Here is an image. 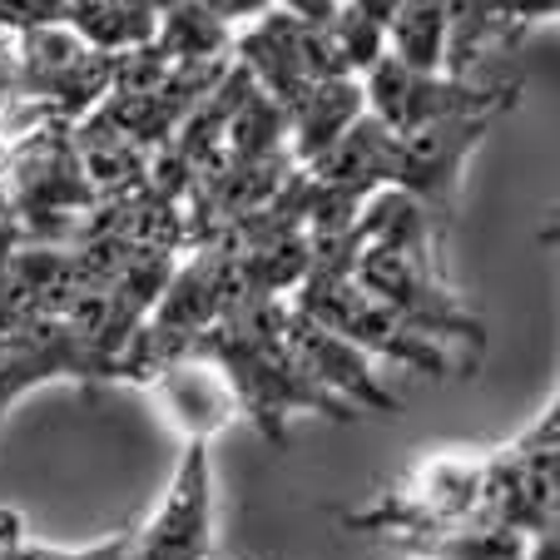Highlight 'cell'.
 <instances>
[{
    "instance_id": "cell-1",
    "label": "cell",
    "mask_w": 560,
    "mask_h": 560,
    "mask_svg": "<svg viewBox=\"0 0 560 560\" xmlns=\"http://www.w3.org/2000/svg\"><path fill=\"white\" fill-rule=\"evenodd\" d=\"M352 233H358L352 278L377 303H387L402 323H412L417 332H427L432 342H442L446 352H456L471 368L481 358V348H487V328L456 298V288L446 283L442 268L446 229H436L432 213L422 203H412L407 194L382 189L362 203Z\"/></svg>"
},
{
    "instance_id": "cell-24",
    "label": "cell",
    "mask_w": 560,
    "mask_h": 560,
    "mask_svg": "<svg viewBox=\"0 0 560 560\" xmlns=\"http://www.w3.org/2000/svg\"><path fill=\"white\" fill-rule=\"evenodd\" d=\"M556 550H560V540H556V530H550V536H540L536 546H530V560H560Z\"/></svg>"
},
{
    "instance_id": "cell-12",
    "label": "cell",
    "mask_w": 560,
    "mask_h": 560,
    "mask_svg": "<svg viewBox=\"0 0 560 560\" xmlns=\"http://www.w3.org/2000/svg\"><path fill=\"white\" fill-rule=\"evenodd\" d=\"M362 115H368V100H362V80H352V74L307 85L288 109V154H293V164L298 170L317 164Z\"/></svg>"
},
{
    "instance_id": "cell-18",
    "label": "cell",
    "mask_w": 560,
    "mask_h": 560,
    "mask_svg": "<svg viewBox=\"0 0 560 560\" xmlns=\"http://www.w3.org/2000/svg\"><path fill=\"white\" fill-rule=\"evenodd\" d=\"M536 540H530L526 530L487 526V521H481V526H462V530H452V536L432 540L427 550H436L442 560H530Z\"/></svg>"
},
{
    "instance_id": "cell-3",
    "label": "cell",
    "mask_w": 560,
    "mask_h": 560,
    "mask_svg": "<svg viewBox=\"0 0 560 560\" xmlns=\"http://www.w3.org/2000/svg\"><path fill=\"white\" fill-rule=\"evenodd\" d=\"M481 491H487V452H436L397 491L377 497L362 511H348L342 521L352 530H382V536H407L432 546V540L481 521Z\"/></svg>"
},
{
    "instance_id": "cell-5",
    "label": "cell",
    "mask_w": 560,
    "mask_h": 560,
    "mask_svg": "<svg viewBox=\"0 0 560 560\" xmlns=\"http://www.w3.org/2000/svg\"><path fill=\"white\" fill-rule=\"evenodd\" d=\"M506 109H481V115H456L422 125L412 135H392V174L387 189L407 194L432 213L436 229H446L456 213V189H462L466 159L481 149V139L497 129Z\"/></svg>"
},
{
    "instance_id": "cell-21",
    "label": "cell",
    "mask_w": 560,
    "mask_h": 560,
    "mask_svg": "<svg viewBox=\"0 0 560 560\" xmlns=\"http://www.w3.org/2000/svg\"><path fill=\"white\" fill-rule=\"evenodd\" d=\"M21 540H31L25 536V521H21V511H11V506H0V556L5 550H15Z\"/></svg>"
},
{
    "instance_id": "cell-9",
    "label": "cell",
    "mask_w": 560,
    "mask_h": 560,
    "mask_svg": "<svg viewBox=\"0 0 560 560\" xmlns=\"http://www.w3.org/2000/svg\"><path fill=\"white\" fill-rule=\"evenodd\" d=\"M283 348L293 368L332 402L352 407V412H402L397 392L377 377V362L368 352H358L352 342H342L338 332H328L323 323L293 313V307L283 313Z\"/></svg>"
},
{
    "instance_id": "cell-2",
    "label": "cell",
    "mask_w": 560,
    "mask_h": 560,
    "mask_svg": "<svg viewBox=\"0 0 560 560\" xmlns=\"http://www.w3.org/2000/svg\"><path fill=\"white\" fill-rule=\"evenodd\" d=\"M288 307L323 323L328 332H338L342 342L368 352L372 362H397V368L427 372V377H456L466 368L456 352H446L442 342H432L412 323H402L387 303H377L352 273H307L298 283V293L288 298Z\"/></svg>"
},
{
    "instance_id": "cell-16",
    "label": "cell",
    "mask_w": 560,
    "mask_h": 560,
    "mask_svg": "<svg viewBox=\"0 0 560 560\" xmlns=\"http://www.w3.org/2000/svg\"><path fill=\"white\" fill-rule=\"evenodd\" d=\"M278 154H288V109L254 85L238 100V109L229 115L223 159H229V164H264V159H278Z\"/></svg>"
},
{
    "instance_id": "cell-20",
    "label": "cell",
    "mask_w": 560,
    "mask_h": 560,
    "mask_svg": "<svg viewBox=\"0 0 560 560\" xmlns=\"http://www.w3.org/2000/svg\"><path fill=\"white\" fill-rule=\"evenodd\" d=\"M199 5H203L209 15H219L229 31H233L238 21H258L264 11H273V0H199Z\"/></svg>"
},
{
    "instance_id": "cell-17",
    "label": "cell",
    "mask_w": 560,
    "mask_h": 560,
    "mask_svg": "<svg viewBox=\"0 0 560 560\" xmlns=\"http://www.w3.org/2000/svg\"><path fill=\"white\" fill-rule=\"evenodd\" d=\"M154 45H159V55L174 65L223 60V55H233V31L219 21V15L203 11L199 0H179L170 11H159Z\"/></svg>"
},
{
    "instance_id": "cell-22",
    "label": "cell",
    "mask_w": 560,
    "mask_h": 560,
    "mask_svg": "<svg viewBox=\"0 0 560 560\" xmlns=\"http://www.w3.org/2000/svg\"><path fill=\"white\" fill-rule=\"evenodd\" d=\"M348 5H352V11H358V15H368L372 25H382V31H387V21H392V15L402 11V0H348Z\"/></svg>"
},
{
    "instance_id": "cell-25",
    "label": "cell",
    "mask_w": 560,
    "mask_h": 560,
    "mask_svg": "<svg viewBox=\"0 0 560 560\" xmlns=\"http://www.w3.org/2000/svg\"><path fill=\"white\" fill-rule=\"evenodd\" d=\"M412 560H442V556H436V550H422V556H412Z\"/></svg>"
},
{
    "instance_id": "cell-19",
    "label": "cell",
    "mask_w": 560,
    "mask_h": 560,
    "mask_svg": "<svg viewBox=\"0 0 560 560\" xmlns=\"http://www.w3.org/2000/svg\"><path fill=\"white\" fill-rule=\"evenodd\" d=\"M328 40H332V50L342 55V70H348L352 80H362V74L387 55V45H382V25H372L368 15H358L348 0H342V11L332 15Z\"/></svg>"
},
{
    "instance_id": "cell-11",
    "label": "cell",
    "mask_w": 560,
    "mask_h": 560,
    "mask_svg": "<svg viewBox=\"0 0 560 560\" xmlns=\"http://www.w3.org/2000/svg\"><path fill=\"white\" fill-rule=\"evenodd\" d=\"M149 392L159 397L164 417L174 422V432H179L184 442H209L213 446V436L238 417L229 377H223L209 358H199V352H184L179 362H170V368L149 382Z\"/></svg>"
},
{
    "instance_id": "cell-13",
    "label": "cell",
    "mask_w": 560,
    "mask_h": 560,
    "mask_svg": "<svg viewBox=\"0 0 560 560\" xmlns=\"http://www.w3.org/2000/svg\"><path fill=\"white\" fill-rule=\"evenodd\" d=\"M303 174L317 179V184H338V189H352V194H362V199H372V194L387 189L392 135L372 115H362L358 125H352L328 154L317 159V164H307Z\"/></svg>"
},
{
    "instance_id": "cell-10",
    "label": "cell",
    "mask_w": 560,
    "mask_h": 560,
    "mask_svg": "<svg viewBox=\"0 0 560 560\" xmlns=\"http://www.w3.org/2000/svg\"><path fill=\"white\" fill-rule=\"evenodd\" d=\"M560 0H446V70L452 80H466L481 55L516 45L521 31L550 21Z\"/></svg>"
},
{
    "instance_id": "cell-23",
    "label": "cell",
    "mask_w": 560,
    "mask_h": 560,
    "mask_svg": "<svg viewBox=\"0 0 560 560\" xmlns=\"http://www.w3.org/2000/svg\"><path fill=\"white\" fill-rule=\"evenodd\" d=\"M0 560H70V550H60V546H40V540H21V546L5 550Z\"/></svg>"
},
{
    "instance_id": "cell-15",
    "label": "cell",
    "mask_w": 560,
    "mask_h": 560,
    "mask_svg": "<svg viewBox=\"0 0 560 560\" xmlns=\"http://www.w3.org/2000/svg\"><path fill=\"white\" fill-rule=\"evenodd\" d=\"M154 11L144 5H125V0H70L65 31H74L90 50L100 55H125L135 45L154 40Z\"/></svg>"
},
{
    "instance_id": "cell-6",
    "label": "cell",
    "mask_w": 560,
    "mask_h": 560,
    "mask_svg": "<svg viewBox=\"0 0 560 560\" xmlns=\"http://www.w3.org/2000/svg\"><path fill=\"white\" fill-rule=\"evenodd\" d=\"M362 100L368 115L377 119L387 135H412L436 119L456 115H481V109H516L521 85H471V80H452V74H417L382 55L368 74H362Z\"/></svg>"
},
{
    "instance_id": "cell-26",
    "label": "cell",
    "mask_w": 560,
    "mask_h": 560,
    "mask_svg": "<svg viewBox=\"0 0 560 560\" xmlns=\"http://www.w3.org/2000/svg\"><path fill=\"white\" fill-rule=\"evenodd\" d=\"M223 560H238V556H223Z\"/></svg>"
},
{
    "instance_id": "cell-4",
    "label": "cell",
    "mask_w": 560,
    "mask_h": 560,
    "mask_svg": "<svg viewBox=\"0 0 560 560\" xmlns=\"http://www.w3.org/2000/svg\"><path fill=\"white\" fill-rule=\"evenodd\" d=\"M560 407L550 402L516 442L487 452V491L481 521L487 526L526 530L530 540L556 530L560 511ZM476 521V526H481Z\"/></svg>"
},
{
    "instance_id": "cell-8",
    "label": "cell",
    "mask_w": 560,
    "mask_h": 560,
    "mask_svg": "<svg viewBox=\"0 0 560 560\" xmlns=\"http://www.w3.org/2000/svg\"><path fill=\"white\" fill-rule=\"evenodd\" d=\"M129 560H213V456L209 442H184L159 511L135 526Z\"/></svg>"
},
{
    "instance_id": "cell-14",
    "label": "cell",
    "mask_w": 560,
    "mask_h": 560,
    "mask_svg": "<svg viewBox=\"0 0 560 560\" xmlns=\"http://www.w3.org/2000/svg\"><path fill=\"white\" fill-rule=\"evenodd\" d=\"M382 45L397 65L417 74L446 70V0H402V11L387 21Z\"/></svg>"
},
{
    "instance_id": "cell-7",
    "label": "cell",
    "mask_w": 560,
    "mask_h": 560,
    "mask_svg": "<svg viewBox=\"0 0 560 560\" xmlns=\"http://www.w3.org/2000/svg\"><path fill=\"white\" fill-rule=\"evenodd\" d=\"M45 382H74V387H105L119 382L105 358H95L90 342L74 338L70 323L60 317H35V323H15L0 328V432L5 417L25 392L45 387Z\"/></svg>"
}]
</instances>
